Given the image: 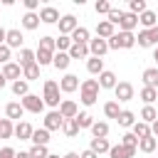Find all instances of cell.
Instances as JSON below:
<instances>
[{"label": "cell", "instance_id": "obj_1", "mask_svg": "<svg viewBox=\"0 0 158 158\" xmlns=\"http://www.w3.org/2000/svg\"><path fill=\"white\" fill-rule=\"evenodd\" d=\"M99 79H84L81 86H79V101L84 106H94L96 99H99Z\"/></svg>", "mask_w": 158, "mask_h": 158}, {"label": "cell", "instance_id": "obj_2", "mask_svg": "<svg viewBox=\"0 0 158 158\" xmlns=\"http://www.w3.org/2000/svg\"><path fill=\"white\" fill-rule=\"evenodd\" d=\"M59 81H54V79H44V86H42V99H44V104L47 106H52L54 111L59 109V104H62V99H59Z\"/></svg>", "mask_w": 158, "mask_h": 158}, {"label": "cell", "instance_id": "obj_3", "mask_svg": "<svg viewBox=\"0 0 158 158\" xmlns=\"http://www.w3.org/2000/svg\"><path fill=\"white\" fill-rule=\"evenodd\" d=\"M109 42V49H131V47H136V35L133 32H116L111 40H106Z\"/></svg>", "mask_w": 158, "mask_h": 158}, {"label": "cell", "instance_id": "obj_4", "mask_svg": "<svg viewBox=\"0 0 158 158\" xmlns=\"http://www.w3.org/2000/svg\"><path fill=\"white\" fill-rule=\"evenodd\" d=\"M20 104H22V109H25V111H30V114H42V111H44V106H47V104H44V99H40L37 94H27Z\"/></svg>", "mask_w": 158, "mask_h": 158}, {"label": "cell", "instance_id": "obj_5", "mask_svg": "<svg viewBox=\"0 0 158 158\" xmlns=\"http://www.w3.org/2000/svg\"><path fill=\"white\" fill-rule=\"evenodd\" d=\"M79 86H81L79 77H77V74H72V72H67V74L59 79V89H62V94H72V91H77Z\"/></svg>", "mask_w": 158, "mask_h": 158}, {"label": "cell", "instance_id": "obj_6", "mask_svg": "<svg viewBox=\"0 0 158 158\" xmlns=\"http://www.w3.org/2000/svg\"><path fill=\"white\" fill-rule=\"evenodd\" d=\"M57 25H59V35H67V37H72V32L79 27V22H77L74 15H62Z\"/></svg>", "mask_w": 158, "mask_h": 158}, {"label": "cell", "instance_id": "obj_7", "mask_svg": "<svg viewBox=\"0 0 158 158\" xmlns=\"http://www.w3.org/2000/svg\"><path fill=\"white\" fill-rule=\"evenodd\" d=\"M114 94H116V101H131L133 99V84L131 81H118Z\"/></svg>", "mask_w": 158, "mask_h": 158}, {"label": "cell", "instance_id": "obj_8", "mask_svg": "<svg viewBox=\"0 0 158 158\" xmlns=\"http://www.w3.org/2000/svg\"><path fill=\"white\" fill-rule=\"evenodd\" d=\"M40 20L44 25H54V22H59V10L52 5H44V7H40Z\"/></svg>", "mask_w": 158, "mask_h": 158}, {"label": "cell", "instance_id": "obj_9", "mask_svg": "<svg viewBox=\"0 0 158 158\" xmlns=\"http://www.w3.org/2000/svg\"><path fill=\"white\" fill-rule=\"evenodd\" d=\"M106 52H109V42H106V40L96 37V40L89 42V54H91V57H99V59H101Z\"/></svg>", "mask_w": 158, "mask_h": 158}, {"label": "cell", "instance_id": "obj_10", "mask_svg": "<svg viewBox=\"0 0 158 158\" xmlns=\"http://www.w3.org/2000/svg\"><path fill=\"white\" fill-rule=\"evenodd\" d=\"M2 77L5 79H12V81H17V79H22V67L17 64V62H7V64H2Z\"/></svg>", "mask_w": 158, "mask_h": 158}, {"label": "cell", "instance_id": "obj_11", "mask_svg": "<svg viewBox=\"0 0 158 158\" xmlns=\"http://www.w3.org/2000/svg\"><path fill=\"white\" fill-rule=\"evenodd\" d=\"M59 114H62V118H77V114H79L77 101H72V99H62V104H59Z\"/></svg>", "mask_w": 158, "mask_h": 158}, {"label": "cell", "instance_id": "obj_12", "mask_svg": "<svg viewBox=\"0 0 158 158\" xmlns=\"http://www.w3.org/2000/svg\"><path fill=\"white\" fill-rule=\"evenodd\" d=\"M62 123H64V118H62L59 109H57V111H49V114L44 116V128H47V131H59Z\"/></svg>", "mask_w": 158, "mask_h": 158}, {"label": "cell", "instance_id": "obj_13", "mask_svg": "<svg viewBox=\"0 0 158 158\" xmlns=\"http://www.w3.org/2000/svg\"><path fill=\"white\" fill-rule=\"evenodd\" d=\"M136 27H138V15L123 12V17H121V22H118V30H121V32H133Z\"/></svg>", "mask_w": 158, "mask_h": 158}, {"label": "cell", "instance_id": "obj_14", "mask_svg": "<svg viewBox=\"0 0 158 158\" xmlns=\"http://www.w3.org/2000/svg\"><path fill=\"white\" fill-rule=\"evenodd\" d=\"M114 35H116V27H114L109 20L96 22V37H101V40H111Z\"/></svg>", "mask_w": 158, "mask_h": 158}, {"label": "cell", "instance_id": "obj_15", "mask_svg": "<svg viewBox=\"0 0 158 158\" xmlns=\"http://www.w3.org/2000/svg\"><path fill=\"white\" fill-rule=\"evenodd\" d=\"M22 42H25V37H22L20 30H7V40H5V44H7L10 49H22Z\"/></svg>", "mask_w": 158, "mask_h": 158}, {"label": "cell", "instance_id": "obj_16", "mask_svg": "<svg viewBox=\"0 0 158 158\" xmlns=\"http://www.w3.org/2000/svg\"><path fill=\"white\" fill-rule=\"evenodd\" d=\"M69 64H72V57H69L67 52H54V59H52V67H54V69L67 72V69H69Z\"/></svg>", "mask_w": 158, "mask_h": 158}, {"label": "cell", "instance_id": "obj_17", "mask_svg": "<svg viewBox=\"0 0 158 158\" xmlns=\"http://www.w3.org/2000/svg\"><path fill=\"white\" fill-rule=\"evenodd\" d=\"M5 116H7L10 121H15V118H22V116H25V109H22V104H20V101H10V104H5Z\"/></svg>", "mask_w": 158, "mask_h": 158}, {"label": "cell", "instance_id": "obj_18", "mask_svg": "<svg viewBox=\"0 0 158 158\" xmlns=\"http://www.w3.org/2000/svg\"><path fill=\"white\" fill-rule=\"evenodd\" d=\"M141 79H143V86L158 89V69H156V67H148V69H143Z\"/></svg>", "mask_w": 158, "mask_h": 158}, {"label": "cell", "instance_id": "obj_19", "mask_svg": "<svg viewBox=\"0 0 158 158\" xmlns=\"http://www.w3.org/2000/svg\"><path fill=\"white\" fill-rule=\"evenodd\" d=\"M72 42H74V44H89V42H91V32L79 25V27L72 32Z\"/></svg>", "mask_w": 158, "mask_h": 158}, {"label": "cell", "instance_id": "obj_20", "mask_svg": "<svg viewBox=\"0 0 158 158\" xmlns=\"http://www.w3.org/2000/svg\"><path fill=\"white\" fill-rule=\"evenodd\" d=\"M116 74L114 72H109V69H104L101 74H99V86L101 89H116Z\"/></svg>", "mask_w": 158, "mask_h": 158}, {"label": "cell", "instance_id": "obj_21", "mask_svg": "<svg viewBox=\"0 0 158 158\" xmlns=\"http://www.w3.org/2000/svg\"><path fill=\"white\" fill-rule=\"evenodd\" d=\"M32 133H35V128H32L27 121H20V123H15V136H17L20 141H30V138H32Z\"/></svg>", "mask_w": 158, "mask_h": 158}, {"label": "cell", "instance_id": "obj_22", "mask_svg": "<svg viewBox=\"0 0 158 158\" xmlns=\"http://www.w3.org/2000/svg\"><path fill=\"white\" fill-rule=\"evenodd\" d=\"M138 22L143 25V30H151V27H156V25H158V15H156L153 10H146V12H141V15H138Z\"/></svg>", "mask_w": 158, "mask_h": 158}, {"label": "cell", "instance_id": "obj_23", "mask_svg": "<svg viewBox=\"0 0 158 158\" xmlns=\"http://www.w3.org/2000/svg\"><path fill=\"white\" fill-rule=\"evenodd\" d=\"M89 148H91L96 156H101V153H109V151H111V143H109V138H91Z\"/></svg>", "mask_w": 158, "mask_h": 158}, {"label": "cell", "instance_id": "obj_24", "mask_svg": "<svg viewBox=\"0 0 158 158\" xmlns=\"http://www.w3.org/2000/svg\"><path fill=\"white\" fill-rule=\"evenodd\" d=\"M72 59H89V44H72V49L67 52Z\"/></svg>", "mask_w": 158, "mask_h": 158}, {"label": "cell", "instance_id": "obj_25", "mask_svg": "<svg viewBox=\"0 0 158 158\" xmlns=\"http://www.w3.org/2000/svg\"><path fill=\"white\" fill-rule=\"evenodd\" d=\"M37 59H35V52L32 49H27V47H22L20 49V54H17V64L25 69V67H30V64H35Z\"/></svg>", "mask_w": 158, "mask_h": 158}, {"label": "cell", "instance_id": "obj_26", "mask_svg": "<svg viewBox=\"0 0 158 158\" xmlns=\"http://www.w3.org/2000/svg\"><path fill=\"white\" fill-rule=\"evenodd\" d=\"M79 131H81V128H79V123H77V118H64V123H62V133H64L67 138H74Z\"/></svg>", "mask_w": 158, "mask_h": 158}, {"label": "cell", "instance_id": "obj_27", "mask_svg": "<svg viewBox=\"0 0 158 158\" xmlns=\"http://www.w3.org/2000/svg\"><path fill=\"white\" fill-rule=\"evenodd\" d=\"M32 146H47L49 143V131L42 126V128H35V133H32Z\"/></svg>", "mask_w": 158, "mask_h": 158}, {"label": "cell", "instance_id": "obj_28", "mask_svg": "<svg viewBox=\"0 0 158 158\" xmlns=\"http://www.w3.org/2000/svg\"><path fill=\"white\" fill-rule=\"evenodd\" d=\"M109 156H111V158H133V156H136V151H133V148H126V146H121V143H118V146H111Z\"/></svg>", "mask_w": 158, "mask_h": 158}, {"label": "cell", "instance_id": "obj_29", "mask_svg": "<svg viewBox=\"0 0 158 158\" xmlns=\"http://www.w3.org/2000/svg\"><path fill=\"white\" fill-rule=\"evenodd\" d=\"M40 22H42V20H40L37 12H25V15H22V27H25V30H37Z\"/></svg>", "mask_w": 158, "mask_h": 158}, {"label": "cell", "instance_id": "obj_30", "mask_svg": "<svg viewBox=\"0 0 158 158\" xmlns=\"http://www.w3.org/2000/svg\"><path fill=\"white\" fill-rule=\"evenodd\" d=\"M86 72L94 74V77H99V74L104 72V59H99V57H89V59H86Z\"/></svg>", "mask_w": 158, "mask_h": 158}, {"label": "cell", "instance_id": "obj_31", "mask_svg": "<svg viewBox=\"0 0 158 158\" xmlns=\"http://www.w3.org/2000/svg\"><path fill=\"white\" fill-rule=\"evenodd\" d=\"M35 59H37V64H40V67H47V64H52V59H54V52H49V49H40V47H37V52H35Z\"/></svg>", "mask_w": 158, "mask_h": 158}, {"label": "cell", "instance_id": "obj_32", "mask_svg": "<svg viewBox=\"0 0 158 158\" xmlns=\"http://www.w3.org/2000/svg\"><path fill=\"white\" fill-rule=\"evenodd\" d=\"M40 69H42V67H40L37 62L30 64V67H25V69H22V79H25V81H37V79H40Z\"/></svg>", "mask_w": 158, "mask_h": 158}, {"label": "cell", "instance_id": "obj_33", "mask_svg": "<svg viewBox=\"0 0 158 158\" xmlns=\"http://www.w3.org/2000/svg\"><path fill=\"white\" fill-rule=\"evenodd\" d=\"M116 121H118V126H123V128H128V126L133 128V123H136V114H133V111H128V109H123V111L118 114V118H116Z\"/></svg>", "mask_w": 158, "mask_h": 158}, {"label": "cell", "instance_id": "obj_34", "mask_svg": "<svg viewBox=\"0 0 158 158\" xmlns=\"http://www.w3.org/2000/svg\"><path fill=\"white\" fill-rule=\"evenodd\" d=\"M138 148H141L143 153H153V151L158 148V138H156V136H146V138L138 141Z\"/></svg>", "mask_w": 158, "mask_h": 158}, {"label": "cell", "instance_id": "obj_35", "mask_svg": "<svg viewBox=\"0 0 158 158\" xmlns=\"http://www.w3.org/2000/svg\"><path fill=\"white\" fill-rule=\"evenodd\" d=\"M12 94L25 99V96L30 94V81H25V79H17V81H12Z\"/></svg>", "mask_w": 158, "mask_h": 158}, {"label": "cell", "instance_id": "obj_36", "mask_svg": "<svg viewBox=\"0 0 158 158\" xmlns=\"http://www.w3.org/2000/svg\"><path fill=\"white\" fill-rule=\"evenodd\" d=\"M121 111H123V109L118 106V101H106V104H104V116H106V118H118Z\"/></svg>", "mask_w": 158, "mask_h": 158}, {"label": "cell", "instance_id": "obj_37", "mask_svg": "<svg viewBox=\"0 0 158 158\" xmlns=\"http://www.w3.org/2000/svg\"><path fill=\"white\" fill-rule=\"evenodd\" d=\"M91 136H94V138H106V136H109V123H106V121H94Z\"/></svg>", "mask_w": 158, "mask_h": 158}, {"label": "cell", "instance_id": "obj_38", "mask_svg": "<svg viewBox=\"0 0 158 158\" xmlns=\"http://www.w3.org/2000/svg\"><path fill=\"white\" fill-rule=\"evenodd\" d=\"M131 133H133V136H136V138L141 141V138L151 136V126H148V123H143V121H136V123H133V131H131Z\"/></svg>", "mask_w": 158, "mask_h": 158}, {"label": "cell", "instance_id": "obj_39", "mask_svg": "<svg viewBox=\"0 0 158 158\" xmlns=\"http://www.w3.org/2000/svg\"><path fill=\"white\" fill-rule=\"evenodd\" d=\"M141 121L151 126L153 121H158V111H156L153 106H143V109H141Z\"/></svg>", "mask_w": 158, "mask_h": 158}, {"label": "cell", "instance_id": "obj_40", "mask_svg": "<svg viewBox=\"0 0 158 158\" xmlns=\"http://www.w3.org/2000/svg\"><path fill=\"white\" fill-rule=\"evenodd\" d=\"M141 99L146 101V106H153V101L158 99V89H151V86H143V89H141Z\"/></svg>", "mask_w": 158, "mask_h": 158}, {"label": "cell", "instance_id": "obj_41", "mask_svg": "<svg viewBox=\"0 0 158 158\" xmlns=\"http://www.w3.org/2000/svg\"><path fill=\"white\" fill-rule=\"evenodd\" d=\"M77 123H79V128H91L94 126V116L89 111H79L77 114Z\"/></svg>", "mask_w": 158, "mask_h": 158}, {"label": "cell", "instance_id": "obj_42", "mask_svg": "<svg viewBox=\"0 0 158 158\" xmlns=\"http://www.w3.org/2000/svg\"><path fill=\"white\" fill-rule=\"evenodd\" d=\"M10 136H15V123L10 118H2L0 121V138H10Z\"/></svg>", "mask_w": 158, "mask_h": 158}, {"label": "cell", "instance_id": "obj_43", "mask_svg": "<svg viewBox=\"0 0 158 158\" xmlns=\"http://www.w3.org/2000/svg\"><path fill=\"white\" fill-rule=\"evenodd\" d=\"M40 49H49V52H57V40L54 37H49V35H44V37H40V44H37Z\"/></svg>", "mask_w": 158, "mask_h": 158}, {"label": "cell", "instance_id": "obj_44", "mask_svg": "<svg viewBox=\"0 0 158 158\" xmlns=\"http://www.w3.org/2000/svg\"><path fill=\"white\" fill-rule=\"evenodd\" d=\"M57 40V52H69L72 49V37H67V35H59V37H54Z\"/></svg>", "mask_w": 158, "mask_h": 158}, {"label": "cell", "instance_id": "obj_45", "mask_svg": "<svg viewBox=\"0 0 158 158\" xmlns=\"http://www.w3.org/2000/svg\"><path fill=\"white\" fill-rule=\"evenodd\" d=\"M148 7H146V0H131L128 2V12H133V15H141V12H146Z\"/></svg>", "mask_w": 158, "mask_h": 158}, {"label": "cell", "instance_id": "obj_46", "mask_svg": "<svg viewBox=\"0 0 158 158\" xmlns=\"http://www.w3.org/2000/svg\"><path fill=\"white\" fill-rule=\"evenodd\" d=\"M121 146H126V148H133V151H138V138H136L133 133H123V136H121Z\"/></svg>", "mask_w": 158, "mask_h": 158}, {"label": "cell", "instance_id": "obj_47", "mask_svg": "<svg viewBox=\"0 0 158 158\" xmlns=\"http://www.w3.org/2000/svg\"><path fill=\"white\" fill-rule=\"evenodd\" d=\"M111 2L109 0H96V5H94V10H96V15H109L111 12Z\"/></svg>", "mask_w": 158, "mask_h": 158}, {"label": "cell", "instance_id": "obj_48", "mask_svg": "<svg viewBox=\"0 0 158 158\" xmlns=\"http://www.w3.org/2000/svg\"><path fill=\"white\" fill-rule=\"evenodd\" d=\"M136 44H138V47H153V44H151V35H148V30H141V32H138Z\"/></svg>", "mask_w": 158, "mask_h": 158}, {"label": "cell", "instance_id": "obj_49", "mask_svg": "<svg viewBox=\"0 0 158 158\" xmlns=\"http://www.w3.org/2000/svg\"><path fill=\"white\" fill-rule=\"evenodd\" d=\"M47 156H49L47 146H32L30 148V158H47Z\"/></svg>", "mask_w": 158, "mask_h": 158}, {"label": "cell", "instance_id": "obj_50", "mask_svg": "<svg viewBox=\"0 0 158 158\" xmlns=\"http://www.w3.org/2000/svg\"><path fill=\"white\" fill-rule=\"evenodd\" d=\"M106 17H109V22H111V25L116 27V25L121 22V17H123V10H118V7H111V12H109Z\"/></svg>", "mask_w": 158, "mask_h": 158}, {"label": "cell", "instance_id": "obj_51", "mask_svg": "<svg viewBox=\"0 0 158 158\" xmlns=\"http://www.w3.org/2000/svg\"><path fill=\"white\" fill-rule=\"evenodd\" d=\"M10 57H12V49H10L7 44H0V64H7Z\"/></svg>", "mask_w": 158, "mask_h": 158}, {"label": "cell", "instance_id": "obj_52", "mask_svg": "<svg viewBox=\"0 0 158 158\" xmlns=\"http://www.w3.org/2000/svg\"><path fill=\"white\" fill-rule=\"evenodd\" d=\"M15 148H10V146H5V148H0V158H15Z\"/></svg>", "mask_w": 158, "mask_h": 158}, {"label": "cell", "instance_id": "obj_53", "mask_svg": "<svg viewBox=\"0 0 158 158\" xmlns=\"http://www.w3.org/2000/svg\"><path fill=\"white\" fill-rule=\"evenodd\" d=\"M25 7H27V12H35L40 7V0H25Z\"/></svg>", "mask_w": 158, "mask_h": 158}, {"label": "cell", "instance_id": "obj_54", "mask_svg": "<svg viewBox=\"0 0 158 158\" xmlns=\"http://www.w3.org/2000/svg\"><path fill=\"white\" fill-rule=\"evenodd\" d=\"M148 35H151V44H158V25H156V27H151V30H148Z\"/></svg>", "mask_w": 158, "mask_h": 158}, {"label": "cell", "instance_id": "obj_55", "mask_svg": "<svg viewBox=\"0 0 158 158\" xmlns=\"http://www.w3.org/2000/svg\"><path fill=\"white\" fill-rule=\"evenodd\" d=\"M79 158H99V156H96V153H94L91 148H86L84 153H79Z\"/></svg>", "mask_w": 158, "mask_h": 158}, {"label": "cell", "instance_id": "obj_56", "mask_svg": "<svg viewBox=\"0 0 158 158\" xmlns=\"http://www.w3.org/2000/svg\"><path fill=\"white\" fill-rule=\"evenodd\" d=\"M5 40H7V30L0 27V44H5Z\"/></svg>", "mask_w": 158, "mask_h": 158}, {"label": "cell", "instance_id": "obj_57", "mask_svg": "<svg viewBox=\"0 0 158 158\" xmlns=\"http://www.w3.org/2000/svg\"><path fill=\"white\" fill-rule=\"evenodd\" d=\"M151 136H156V138H158V121H153V123H151Z\"/></svg>", "mask_w": 158, "mask_h": 158}, {"label": "cell", "instance_id": "obj_58", "mask_svg": "<svg viewBox=\"0 0 158 158\" xmlns=\"http://www.w3.org/2000/svg\"><path fill=\"white\" fill-rule=\"evenodd\" d=\"M15 158H30V151H20V153H15Z\"/></svg>", "mask_w": 158, "mask_h": 158}, {"label": "cell", "instance_id": "obj_59", "mask_svg": "<svg viewBox=\"0 0 158 158\" xmlns=\"http://www.w3.org/2000/svg\"><path fill=\"white\" fill-rule=\"evenodd\" d=\"M62 158H79V153H74V151H69V153H64Z\"/></svg>", "mask_w": 158, "mask_h": 158}, {"label": "cell", "instance_id": "obj_60", "mask_svg": "<svg viewBox=\"0 0 158 158\" xmlns=\"http://www.w3.org/2000/svg\"><path fill=\"white\" fill-rule=\"evenodd\" d=\"M5 81H7V79H5V77H2V72H0V89H5Z\"/></svg>", "mask_w": 158, "mask_h": 158}, {"label": "cell", "instance_id": "obj_61", "mask_svg": "<svg viewBox=\"0 0 158 158\" xmlns=\"http://www.w3.org/2000/svg\"><path fill=\"white\" fill-rule=\"evenodd\" d=\"M153 59H156V62H158V47H156V52H153Z\"/></svg>", "mask_w": 158, "mask_h": 158}, {"label": "cell", "instance_id": "obj_62", "mask_svg": "<svg viewBox=\"0 0 158 158\" xmlns=\"http://www.w3.org/2000/svg\"><path fill=\"white\" fill-rule=\"evenodd\" d=\"M47 158H59V156H57V153H49V156H47Z\"/></svg>", "mask_w": 158, "mask_h": 158}, {"label": "cell", "instance_id": "obj_63", "mask_svg": "<svg viewBox=\"0 0 158 158\" xmlns=\"http://www.w3.org/2000/svg\"><path fill=\"white\" fill-rule=\"evenodd\" d=\"M0 121H2V118H0Z\"/></svg>", "mask_w": 158, "mask_h": 158}]
</instances>
